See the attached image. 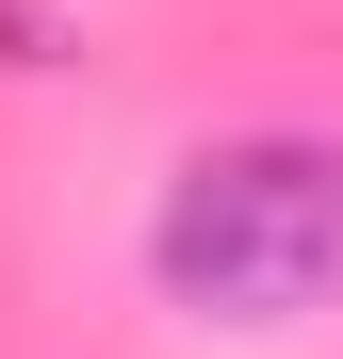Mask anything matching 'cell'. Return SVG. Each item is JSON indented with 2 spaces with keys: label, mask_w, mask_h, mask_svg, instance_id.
<instances>
[{
  "label": "cell",
  "mask_w": 343,
  "mask_h": 359,
  "mask_svg": "<svg viewBox=\"0 0 343 359\" xmlns=\"http://www.w3.org/2000/svg\"><path fill=\"white\" fill-rule=\"evenodd\" d=\"M163 294H196L229 327H278V311H327L343 294V131H246V147H196L180 196L147 229Z\"/></svg>",
  "instance_id": "cell-1"
}]
</instances>
